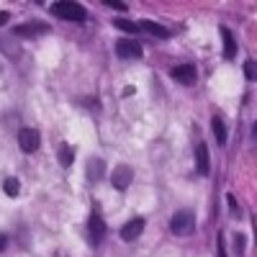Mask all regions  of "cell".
<instances>
[{"label": "cell", "instance_id": "1", "mask_svg": "<svg viewBox=\"0 0 257 257\" xmlns=\"http://www.w3.org/2000/svg\"><path fill=\"white\" fill-rule=\"evenodd\" d=\"M196 229V219H193L190 211H178L173 219H170V231L178 234V237H188Z\"/></svg>", "mask_w": 257, "mask_h": 257}, {"label": "cell", "instance_id": "2", "mask_svg": "<svg viewBox=\"0 0 257 257\" xmlns=\"http://www.w3.org/2000/svg\"><path fill=\"white\" fill-rule=\"evenodd\" d=\"M52 13L64 18V21H75V24H80V21H85V8L80 3H54L52 6Z\"/></svg>", "mask_w": 257, "mask_h": 257}, {"label": "cell", "instance_id": "3", "mask_svg": "<svg viewBox=\"0 0 257 257\" xmlns=\"http://www.w3.org/2000/svg\"><path fill=\"white\" fill-rule=\"evenodd\" d=\"M88 237H90L93 247H98L103 242V237H105V224H103V216L98 211H93L90 219H88Z\"/></svg>", "mask_w": 257, "mask_h": 257}, {"label": "cell", "instance_id": "4", "mask_svg": "<svg viewBox=\"0 0 257 257\" xmlns=\"http://www.w3.org/2000/svg\"><path fill=\"white\" fill-rule=\"evenodd\" d=\"M39 144H41V134L36 132V128H21L18 132V147L24 149V152H36L39 149Z\"/></svg>", "mask_w": 257, "mask_h": 257}, {"label": "cell", "instance_id": "5", "mask_svg": "<svg viewBox=\"0 0 257 257\" xmlns=\"http://www.w3.org/2000/svg\"><path fill=\"white\" fill-rule=\"evenodd\" d=\"M132 180H134V170L128 167V165H118L113 170V175H111V185L116 190H126L128 185H132Z\"/></svg>", "mask_w": 257, "mask_h": 257}, {"label": "cell", "instance_id": "6", "mask_svg": "<svg viewBox=\"0 0 257 257\" xmlns=\"http://www.w3.org/2000/svg\"><path fill=\"white\" fill-rule=\"evenodd\" d=\"M173 80L175 82H180V85H196V80H198V72H196V67L193 64H178V67H173Z\"/></svg>", "mask_w": 257, "mask_h": 257}, {"label": "cell", "instance_id": "7", "mask_svg": "<svg viewBox=\"0 0 257 257\" xmlns=\"http://www.w3.org/2000/svg\"><path fill=\"white\" fill-rule=\"evenodd\" d=\"M116 52L123 59H139L142 57V47H139L137 39H118L116 41Z\"/></svg>", "mask_w": 257, "mask_h": 257}, {"label": "cell", "instance_id": "8", "mask_svg": "<svg viewBox=\"0 0 257 257\" xmlns=\"http://www.w3.org/2000/svg\"><path fill=\"white\" fill-rule=\"evenodd\" d=\"M142 231H144V219H142V216H137V219L126 221V224L121 226V239H123V242H134Z\"/></svg>", "mask_w": 257, "mask_h": 257}, {"label": "cell", "instance_id": "9", "mask_svg": "<svg viewBox=\"0 0 257 257\" xmlns=\"http://www.w3.org/2000/svg\"><path fill=\"white\" fill-rule=\"evenodd\" d=\"M196 167H198V173L201 175H208V170H211V157H208V147L201 142L196 147Z\"/></svg>", "mask_w": 257, "mask_h": 257}, {"label": "cell", "instance_id": "10", "mask_svg": "<svg viewBox=\"0 0 257 257\" xmlns=\"http://www.w3.org/2000/svg\"><path fill=\"white\" fill-rule=\"evenodd\" d=\"M219 31H221V41H224V57L234 59V54H237V41H234V34L226 26H221Z\"/></svg>", "mask_w": 257, "mask_h": 257}, {"label": "cell", "instance_id": "11", "mask_svg": "<svg viewBox=\"0 0 257 257\" xmlns=\"http://www.w3.org/2000/svg\"><path fill=\"white\" fill-rule=\"evenodd\" d=\"M103 173H105V162H103L100 157H90V160H88V178L95 183V180L103 178Z\"/></svg>", "mask_w": 257, "mask_h": 257}, {"label": "cell", "instance_id": "12", "mask_svg": "<svg viewBox=\"0 0 257 257\" xmlns=\"http://www.w3.org/2000/svg\"><path fill=\"white\" fill-rule=\"evenodd\" d=\"M137 26H139V31H149V34L157 36V39H167V36H170V31H167L165 26L155 24V21H142V24H137Z\"/></svg>", "mask_w": 257, "mask_h": 257}, {"label": "cell", "instance_id": "13", "mask_svg": "<svg viewBox=\"0 0 257 257\" xmlns=\"http://www.w3.org/2000/svg\"><path fill=\"white\" fill-rule=\"evenodd\" d=\"M57 160H59V165H62V167H70V165H72V160H75L72 147H70V144H59V149H57Z\"/></svg>", "mask_w": 257, "mask_h": 257}, {"label": "cell", "instance_id": "14", "mask_svg": "<svg viewBox=\"0 0 257 257\" xmlns=\"http://www.w3.org/2000/svg\"><path fill=\"white\" fill-rule=\"evenodd\" d=\"M211 128H213V137H216V142L224 147V144H226V126H224V121H221L219 116H213V118H211Z\"/></svg>", "mask_w": 257, "mask_h": 257}, {"label": "cell", "instance_id": "15", "mask_svg": "<svg viewBox=\"0 0 257 257\" xmlns=\"http://www.w3.org/2000/svg\"><path fill=\"white\" fill-rule=\"evenodd\" d=\"M113 26L121 29V31H126V34H137L139 31V26L134 24V21H126V18H113Z\"/></svg>", "mask_w": 257, "mask_h": 257}, {"label": "cell", "instance_id": "16", "mask_svg": "<svg viewBox=\"0 0 257 257\" xmlns=\"http://www.w3.org/2000/svg\"><path fill=\"white\" fill-rule=\"evenodd\" d=\"M3 190H6V196L16 198L18 193H21V183H18L16 178H6V183H3Z\"/></svg>", "mask_w": 257, "mask_h": 257}, {"label": "cell", "instance_id": "17", "mask_svg": "<svg viewBox=\"0 0 257 257\" xmlns=\"http://www.w3.org/2000/svg\"><path fill=\"white\" fill-rule=\"evenodd\" d=\"M244 242H247V234H234V249H237V254L244 252Z\"/></svg>", "mask_w": 257, "mask_h": 257}, {"label": "cell", "instance_id": "18", "mask_svg": "<svg viewBox=\"0 0 257 257\" xmlns=\"http://www.w3.org/2000/svg\"><path fill=\"white\" fill-rule=\"evenodd\" d=\"M244 75H247V80H254V59L244 62Z\"/></svg>", "mask_w": 257, "mask_h": 257}, {"label": "cell", "instance_id": "19", "mask_svg": "<svg viewBox=\"0 0 257 257\" xmlns=\"http://www.w3.org/2000/svg\"><path fill=\"white\" fill-rule=\"evenodd\" d=\"M105 6H111V8H116V11H126V3H118V0H103Z\"/></svg>", "mask_w": 257, "mask_h": 257}, {"label": "cell", "instance_id": "20", "mask_svg": "<svg viewBox=\"0 0 257 257\" xmlns=\"http://www.w3.org/2000/svg\"><path fill=\"white\" fill-rule=\"evenodd\" d=\"M219 257H226V252H224V234H219Z\"/></svg>", "mask_w": 257, "mask_h": 257}, {"label": "cell", "instance_id": "21", "mask_svg": "<svg viewBox=\"0 0 257 257\" xmlns=\"http://www.w3.org/2000/svg\"><path fill=\"white\" fill-rule=\"evenodd\" d=\"M6 244H8V237H6V234H0V252L6 249Z\"/></svg>", "mask_w": 257, "mask_h": 257}, {"label": "cell", "instance_id": "22", "mask_svg": "<svg viewBox=\"0 0 257 257\" xmlns=\"http://www.w3.org/2000/svg\"><path fill=\"white\" fill-rule=\"evenodd\" d=\"M3 24H8V13H0V26Z\"/></svg>", "mask_w": 257, "mask_h": 257}]
</instances>
